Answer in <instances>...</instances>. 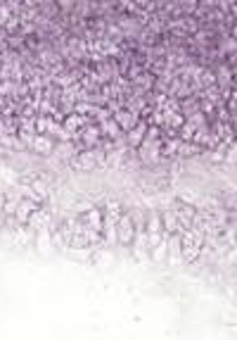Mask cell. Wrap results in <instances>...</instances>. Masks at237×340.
Returning a JSON list of instances; mask_svg holds the SVG:
<instances>
[{
  "mask_svg": "<svg viewBox=\"0 0 237 340\" xmlns=\"http://www.w3.org/2000/svg\"><path fill=\"white\" fill-rule=\"evenodd\" d=\"M133 236H135V231H133V221L130 217H121L117 226V241L123 243V245H130L133 243Z\"/></svg>",
  "mask_w": 237,
  "mask_h": 340,
  "instance_id": "cell-1",
  "label": "cell"
},
{
  "mask_svg": "<svg viewBox=\"0 0 237 340\" xmlns=\"http://www.w3.org/2000/svg\"><path fill=\"white\" fill-rule=\"evenodd\" d=\"M150 255H152V262H162L164 257L169 255V243H166V238H162L154 248H150Z\"/></svg>",
  "mask_w": 237,
  "mask_h": 340,
  "instance_id": "cell-2",
  "label": "cell"
}]
</instances>
